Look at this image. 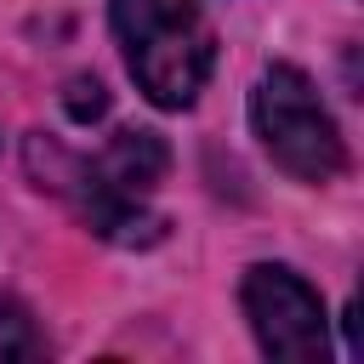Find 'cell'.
<instances>
[{
  "instance_id": "6da1fadb",
  "label": "cell",
  "mask_w": 364,
  "mask_h": 364,
  "mask_svg": "<svg viewBox=\"0 0 364 364\" xmlns=\"http://www.w3.org/2000/svg\"><path fill=\"white\" fill-rule=\"evenodd\" d=\"M119 57L154 108H193L210 68L216 34L193 0H114L108 6Z\"/></svg>"
},
{
  "instance_id": "7a4b0ae2",
  "label": "cell",
  "mask_w": 364,
  "mask_h": 364,
  "mask_svg": "<svg viewBox=\"0 0 364 364\" xmlns=\"http://www.w3.org/2000/svg\"><path fill=\"white\" fill-rule=\"evenodd\" d=\"M250 125H256L262 154L307 188H324L347 171V142L336 131V114L324 108L318 85L296 63L262 68V80L250 91Z\"/></svg>"
},
{
  "instance_id": "3957f363",
  "label": "cell",
  "mask_w": 364,
  "mask_h": 364,
  "mask_svg": "<svg viewBox=\"0 0 364 364\" xmlns=\"http://www.w3.org/2000/svg\"><path fill=\"white\" fill-rule=\"evenodd\" d=\"M239 307L256 336V347L279 364H318L330 353V318L324 296L284 262H256L239 279Z\"/></svg>"
},
{
  "instance_id": "277c9868",
  "label": "cell",
  "mask_w": 364,
  "mask_h": 364,
  "mask_svg": "<svg viewBox=\"0 0 364 364\" xmlns=\"http://www.w3.org/2000/svg\"><path fill=\"white\" fill-rule=\"evenodd\" d=\"M91 171H97V182L114 188L119 199H142V205H148V193H154V188L165 182V171H171V148H165L159 131H119V136L91 159Z\"/></svg>"
},
{
  "instance_id": "5b68a950",
  "label": "cell",
  "mask_w": 364,
  "mask_h": 364,
  "mask_svg": "<svg viewBox=\"0 0 364 364\" xmlns=\"http://www.w3.org/2000/svg\"><path fill=\"white\" fill-rule=\"evenodd\" d=\"M23 358H46V336L23 301L0 296V364H23Z\"/></svg>"
},
{
  "instance_id": "8992f818",
  "label": "cell",
  "mask_w": 364,
  "mask_h": 364,
  "mask_svg": "<svg viewBox=\"0 0 364 364\" xmlns=\"http://www.w3.org/2000/svg\"><path fill=\"white\" fill-rule=\"evenodd\" d=\"M68 91H74V97H68V114H74V119H97V114L108 108V97H102L97 80H74Z\"/></svg>"
}]
</instances>
